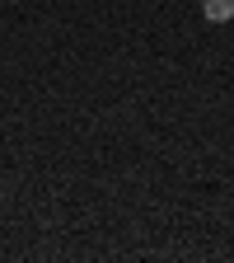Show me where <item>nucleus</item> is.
<instances>
[{"instance_id": "f257e3e1", "label": "nucleus", "mask_w": 234, "mask_h": 263, "mask_svg": "<svg viewBox=\"0 0 234 263\" xmlns=\"http://www.w3.org/2000/svg\"><path fill=\"white\" fill-rule=\"evenodd\" d=\"M202 14L211 24H229L234 19V0H202Z\"/></svg>"}]
</instances>
